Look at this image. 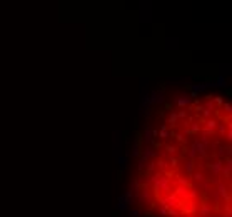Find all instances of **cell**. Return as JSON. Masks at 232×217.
I'll use <instances>...</instances> for the list:
<instances>
[{
	"label": "cell",
	"mask_w": 232,
	"mask_h": 217,
	"mask_svg": "<svg viewBox=\"0 0 232 217\" xmlns=\"http://www.w3.org/2000/svg\"><path fill=\"white\" fill-rule=\"evenodd\" d=\"M144 149L134 195L155 217H232L230 105L179 99Z\"/></svg>",
	"instance_id": "1"
}]
</instances>
